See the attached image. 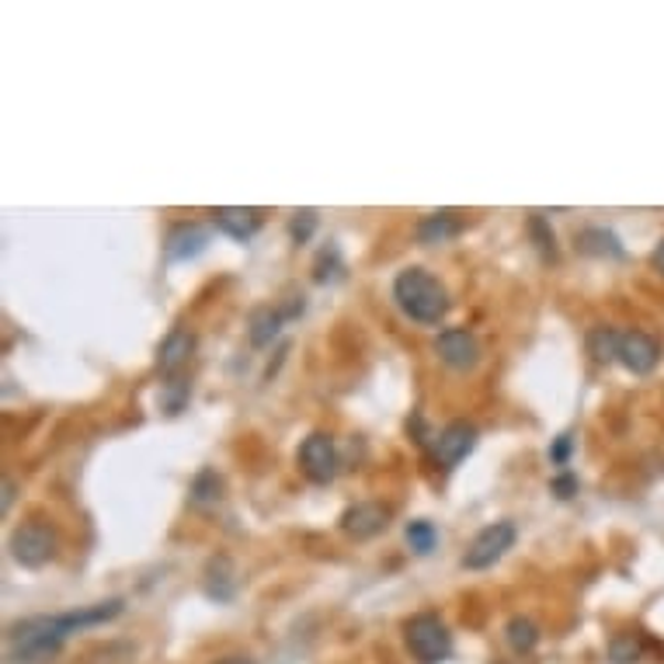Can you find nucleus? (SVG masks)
<instances>
[{
    "instance_id": "obj_1",
    "label": "nucleus",
    "mask_w": 664,
    "mask_h": 664,
    "mask_svg": "<svg viewBox=\"0 0 664 664\" xmlns=\"http://www.w3.org/2000/svg\"><path fill=\"white\" fill-rule=\"evenodd\" d=\"M74 633H80L77 609L56 616H29L21 623H11L8 657L11 664H50Z\"/></svg>"
},
{
    "instance_id": "obj_2",
    "label": "nucleus",
    "mask_w": 664,
    "mask_h": 664,
    "mask_svg": "<svg viewBox=\"0 0 664 664\" xmlns=\"http://www.w3.org/2000/svg\"><path fill=\"white\" fill-rule=\"evenodd\" d=\"M393 303L401 306V314L414 324L422 327H435L446 320V314L453 309V300L446 293V285H442L428 269H411L396 272L393 279Z\"/></svg>"
},
{
    "instance_id": "obj_3",
    "label": "nucleus",
    "mask_w": 664,
    "mask_h": 664,
    "mask_svg": "<svg viewBox=\"0 0 664 664\" xmlns=\"http://www.w3.org/2000/svg\"><path fill=\"white\" fill-rule=\"evenodd\" d=\"M404 644L417 664H446L453 657V633L435 612H417L407 619Z\"/></svg>"
},
{
    "instance_id": "obj_4",
    "label": "nucleus",
    "mask_w": 664,
    "mask_h": 664,
    "mask_svg": "<svg viewBox=\"0 0 664 664\" xmlns=\"http://www.w3.org/2000/svg\"><path fill=\"white\" fill-rule=\"evenodd\" d=\"M8 549H11L14 564L29 567V570H39V567H46V564L56 560L59 536H56V529L50 522L32 519V522H21L14 529L11 540H8Z\"/></svg>"
},
{
    "instance_id": "obj_5",
    "label": "nucleus",
    "mask_w": 664,
    "mask_h": 664,
    "mask_svg": "<svg viewBox=\"0 0 664 664\" xmlns=\"http://www.w3.org/2000/svg\"><path fill=\"white\" fill-rule=\"evenodd\" d=\"M515 540H519L515 522H491V525H483L480 533L470 540L467 553H462V567H467V570L494 567L504 557V553L515 546Z\"/></svg>"
},
{
    "instance_id": "obj_6",
    "label": "nucleus",
    "mask_w": 664,
    "mask_h": 664,
    "mask_svg": "<svg viewBox=\"0 0 664 664\" xmlns=\"http://www.w3.org/2000/svg\"><path fill=\"white\" fill-rule=\"evenodd\" d=\"M300 470L309 483H330L338 477V446L327 432H309L300 446Z\"/></svg>"
},
{
    "instance_id": "obj_7",
    "label": "nucleus",
    "mask_w": 664,
    "mask_h": 664,
    "mask_svg": "<svg viewBox=\"0 0 664 664\" xmlns=\"http://www.w3.org/2000/svg\"><path fill=\"white\" fill-rule=\"evenodd\" d=\"M435 356L442 366H449L456 372H470L480 362V341L470 327H446L435 338Z\"/></svg>"
},
{
    "instance_id": "obj_8",
    "label": "nucleus",
    "mask_w": 664,
    "mask_h": 664,
    "mask_svg": "<svg viewBox=\"0 0 664 664\" xmlns=\"http://www.w3.org/2000/svg\"><path fill=\"white\" fill-rule=\"evenodd\" d=\"M477 438H480L477 425H470V422H453V425H446V428L435 435V442H432V459L438 462L442 470H456L459 462L477 449Z\"/></svg>"
},
{
    "instance_id": "obj_9",
    "label": "nucleus",
    "mask_w": 664,
    "mask_h": 664,
    "mask_svg": "<svg viewBox=\"0 0 664 664\" xmlns=\"http://www.w3.org/2000/svg\"><path fill=\"white\" fill-rule=\"evenodd\" d=\"M387 525H390V508L380 501H359V504L345 508V515H341V533L356 543L375 540L380 533H387Z\"/></svg>"
},
{
    "instance_id": "obj_10",
    "label": "nucleus",
    "mask_w": 664,
    "mask_h": 664,
    "mask_svg": "<svg viewBox=\"0 0 664 664\" xmlns=\"http://www.w3.org/2000/svg\"><path fill=\"white\" fill-rule=\"evenodd\" d=\"M661 362V345L644 335V330H623V341H619V366L630 369L633 375H647Z\"/></svg>"
},
{
    "instance_id": "obj_11",
    "label": "nucleus",
    "mask_w": 664,
    "mask_h": 664,
    "mask_svg": "<svg viewBox=\"0 0 664 664\" xmlns=\"http://www.w3.org/2000/svg\"><path fill=\"white\" fill-rule=\"evenodd\" d=\"M192 356H195V335H192L188 327H174L171 335L161 341V348H157V369H161L164 380L185 375Z\"/></svg>"
},
{
    "instance_id": "obj_12",
    "label": "nucleus",
    "mask_w": 664,
    "mask_h": 664,
    "mask_svg": "<svg viewBox=\"0 0 664 664\" xmlns=\"http://www.w3.org/2000/svg\"><path fill=\"white\" fill-rule=\"evenodd\" d=\"M209 216H213V227L233 240H251L264 224V213L251 206H219Z\"/></svg>"
},
{
    "instance_id": "obj_13",
    "label": "nucleus",
    "mask_w": 664,
    "mask_h": 664,
    "mask_svg": "<svg viewBox=\"0 0 664 664\" xmlns=\"http://www.w3.org/2000/svg\"><path fill=\"white\" fill-rule=\"evenodd\" d=\"M203 588L213 602H233L237 599V570H233V560L224 557V553H216L206 564V574H203Z\"/></svg>"
},
{
    "instance_id": "obj_14",
    "label": "nucleus",
    "mask_w": 664,
    "mask_h": 664,
    "mask_svg": "<svg viewBox=\"0 0 664 664\" xmlns=\"http://www.w3.org/2000/svg\"><path fill=\"white\" fill-rule=\"evenodd\" d=\"M206 248H209V230L198 227V224H182L167 233L164 258L167 261H188V258H198Z\"/></svg>"
},
{
    "instance_id": "obj_15",
    "label": "nucleus",
    "mask_w": 664,
    "mask_h": 664,
    "mask_svg": "<svg viewBox=\"0 0 664 664\" xmlns=\"http://www.w3.org/2000/svg\"><path fill=\"white\" fill-rule=\"evenodd\" d=\"M282 324H285L282 306H258L254 314H251V320H248V338H251V345H254V348H269V345L279 338Z\"/></svg>"
},
{
    "instance_id": "obj_16",
    "label": "nucleus",
    "mask_w": 664,
    "mask_h": 664,
    "mask_svg": "<svg viewBox=\"0 0 664 664\" xmlns=\"http://www.w3.org/2000/svg\"><path fill=\"white\" fill-rule=\"evenodd\" d=\"M574 243H578V251L588 258H623V243L606 227H585L574 237Z\"/></svg>"
},
{
    "instance_id": "obj_17",
    "label": "nucleus",
    "mask_w": 664,
    "mask_h": 664,
    "mask_svg": "<svg viewBox=\"0 0 664 664\" xmlns=\"http://www.w3.org/2000/svg\"><path fill=\"white\" fill-rule=\"evenodd\" d=\"M459 230H462L459 213L442 209V213H432V216L422 219V224H417V240H422V243H446V240L459 237Z\"/></svg>"
},
{
    "instance_id": "obj_18",
    "label": "nucleus",
    "mask_w": 664,
    "mask_h": 664,
    "mask_svg": "<svg viewBox=\"0 0 664 664\" xmlns=\"http://www.w3.org/2000/svg\"><path fill=\"white\" fill-rule=\"evenodd\" d=\"M188 501L195 508H216L219 501H224V477H219L213 467L198 470L192 487H188Z\"/></svg>"
},
{
    "instance_id": "obj_19",
    "label": "nucleus",
    "mask_w": 664,
    "mask_h": 664,
    "mask_svg": "<svg viewBox=\"0 0 664 664\" xmlns=\"http://www.w3.org/2000/svg\"><path fill=\"white\" fill-rule=\"evenodd\" d=\"M504 636H508V647L515 654H533L540 644V627L529 616H512L504 627Z\"/></svg>"
},
{
    "instance_id": "obj_20",
    "label": "nucleus",
    "mask_w": 664,
    "mask_h": 664,
    "mask_svg": "<svg viewBox=\"0 0 664 664\" xmlns=\"http://www.w3.org/2000/svg\"><path fill=\"white\" fill-rule=\"evenodd\" d=\"M619 341H623V330H616V327H595L591 335H588V356H591L595 362H602V366L619 362Z\"/></svg>"
},
{
    "instance_id": "obj_21",
    "label": "nucleus",
    "mask_w": 664,
    "mask_h": 664,
    "mask_svg": "<svg viewBox=\"0 0 664 664\" xmlns=\"http://www.w3.org/2000/svg\"><path fill=\"white\" fill-rule=\"evenodd\" d=\"M404 540H407L411 553H417V557H428V553H435V546H438V529L428 519H414L404 529Z\"/></svg>"
},
{
    "instance_id": "obj_22",
    "label": "nucleus",
    "mask_w": 664,
    "mask_h": 664,
    "mask_svg": "<svg viewBox=\"0 0 664 664\" xmlns=\"http://www.w3.org/2000/svg\"><path fill=\"white\" fill-rule=\"evenodd\" d=\"M188 396H192V380L188 375H174V380H164V387H161V407L171 417H178L188 404Z\"/></svg>"
},
{
    "instance_id": "obj_23",
    "label": "nucleus",
    "mask_w": 664,
    "mask_h": 664,
    "mask_svg": "<svg viewBox=\"0 0 664 664\" xmlns=\"http://www.w3.org/2000/svg\"><path fill=\"white\" fill-rule=\"evenodd\" d=\"M529 237L536 240V248H540V254H543L546 261H557V237H553V230H549V224H546L543 213L529 216Z\"/></svg>"
},
{
    "instance_id": "obj_24",
    "label": "nucleus",
    "mask_w": 664,
    "mask_h": 664,
    "mask_svg": "<svg viewBox=\"0 0 664 664\" xmlns=\"http://www.w3.org/2000/svg\"><path fill=\"white\" fill-rule=\"evenodd\" d=\"M640 654H644V644H640L636 633H619L609 644V657L612 664H636Z\"/></svg>"
},
{
    "instance_id": "obj_25",
    "label": "nucleus",
    "mask_w": 664,
    "mask_h": 664,
    "mask_svg": "<svg viewBox=\"0 0 664 664\" xmlns=\"http://www.w3.org/2000/svg\"><path fill=\"white\" fill-rule=\"evenodd\" d=\"M317 227H320L317 209H296L293 219H290V237H293L296 243H309V237L317 233Z\"/></svg>"
},
{
    "instance_id": "obj_26",
    "label": "nucleus",
    "mask_w": 664,
    "mask_h": 664,
    "mask_svg": "<svg viewBox=\"0 0 664 664\" xmlns=\"http://www.w3.org/2000/svg\"><path fill=\"white\" fill-rule=\"evenodd\" d=\"M341 272H345V264H341L338 248H327V251H320V258H317V269H314V279L324 285V282H335Z\"/></svg>"
},
{
    "instance_id": "obj_27",
    "label": "nucleus",
    "mask_w": 664,
    "mask_h": 664,
    "mask_svg": "<svg viewBox=\"0 0 664 664\" xmlns=\"http://www.w3.org/2000/svg\"><path fill=\"white\" fill-rule=\"evenodd\" d=\"M574 432H560L557 438H553V446H549V462L553 467H567L570 462V456H574Z\"/></svg>"
},
{
    "instance_id": "obj_28",
    "label": "nucleus",
    "mask_w": 664,
    "mask_h": 664,
    "mask_svg": "<svg viewBox=\"0 0 664 664\" xmlns=\"http://www.w3.org/2000/svg\"><path fill=\"white\" fill-rule=\"evenodd\" d=\"M549 491L557 494L560 501H570L574 494H578V477H574V473H567V470H564V473H557V477L549 480Z\"/></svg>"
},
{
    "instance_id": "obj_29",
    "label": "nucleus",
    "mask_w": 664,
    "mask_h": 664,
    "mask_svg": "<svg viewBox=\"0 0 664 664\" xmlns=\"http://www.w3.org/2000/svg\"><path fill=\"white\" fill-rule=\"evenodd\" d=\"M11 501H14V480H4V498H0V512H11Z\"/></svg>"
},
{
    "instance_id": "obj_30",
    "label": "nucleus",
    "mask_w": 664,
    "mask_h": 664,
    "mask_svg": "<svg viewBox=\"0 0 664 664\" xmlns=\"http://www.w3.org/2000/svg\"><path fill=\"white\" fill-rule=\"evenodd\" d=\"M651 261H654V269H657V272L664 275V240L657 243V251H654V258H651Z\"/></svg>"
},
{
    "instance_id": "obj_31",
    "label": "nucleus",
    "mask_w": 664,
    "mask_h": 664,
    "mask_svg": "<svg viewBox=\"0 0 664 664\" xmlns=\"http://www.w3.org/2000/svg\"><path fill=\"white\" fill-rule=\"evenodd\" d=\"M213 664H254L248 657H224V661H213Z\"/></svg>"
}]
</instances>
